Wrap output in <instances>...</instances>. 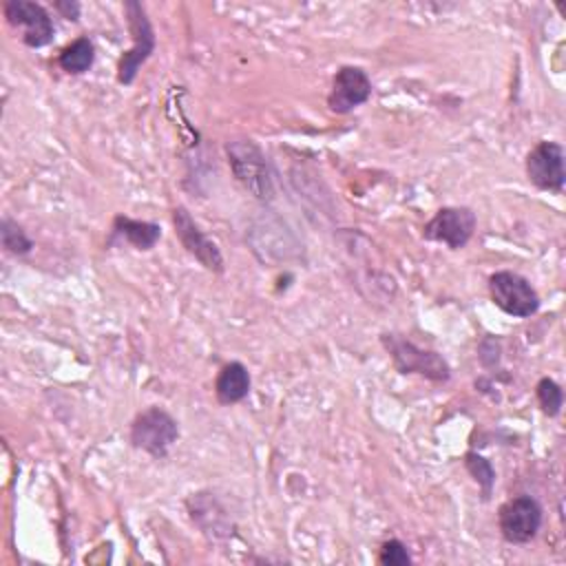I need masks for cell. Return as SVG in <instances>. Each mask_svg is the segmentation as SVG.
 <instances>
[{"label": "cell", "instance_id": "2e32d148", "mask_svg": "<svg viewBox=\"0 0 566 566\" xmlns=\"http://www.w3.org/2000/svg\"><path fill=\"white\" fill-rule=\"evenodd\" d=\"M537 391V400H539V407L546 416L555 418L559 411H562V402H564V394H562V387L553 380V378H542L535 387Z\"/></svg>", "mask_w": 566, "mask_h": 566}, {"label": "cell", "instance_id": "8992f818", "mask_svg": "<svg viewBox=\"0 0 566 566\" xmlns=\"http://www.w3.org/2000/svg\"><path fill=\"white\" fill-rule=\"evenodd\" d=\"M475 230V212L464 206L440 208L431 221L424 223L422 237L444 243L451 250H460L469 243Z\"/></svg>", "mask_w": 566, "mask_h": 566}, {"label": "cell", "instance_id": "7c38bea8", "mask_svg": "<svg viewBox=\"0 0 566 566\" xmlns=\"http://www.w3.org/2000/svg\"><path fill=\"white\" fill-rule=\"evenodd\" d=\"M250 391V374L241 363H228L221 367L214 380V394L221 405H234Z\"/></svg>", "mask_w": 566, "mask_h": 566}, {"label": "cell", "instance_id": "52a82bcc", "mask_svg": "<svg viewBox=\"0 0 566 566\" xmlns=\"http://www.w3.org/2000/svg\"><path fill=\"white\" fill-rule=\"evenodd\" d=\"M126 11H128V22H130V31H133V49H128L117 66V80L122 84H130L137 75V69L148 60V55L155 49V35L150 29V22L144 13V7L139 2H126Z\"/></svg>", "mask_w": 566, "mask_h": 566}, {"label": "cell", "instance_id": "4fadbf2b", "mask_svg": "<svg viewBox=\"0 0 566 566\" xmlns=\"http://www.w3.org/2000/svg\"><path fill=\"white\" fill-rule=\"evenodd\" d=\"M113 232L122 239H126L130 245H135L137 250H150L159 237H161V228L157 223L150 221H135L128 219L124 214H117L113 221Z\"/></svg>", "mask_w": 566, "mask_h": 566}, {"label": "cell", "instance_id": "ac0fdd59", "mask_svg": "<svg viewBox=\"0 0 566 566\" xmlns=\"http://www.w3.org/2000/svg\"><path fill=\"white\" fill-rule=\"evenodd\" d=\"M378 562L385 566H407V564H411V557L407 553V546L400 539H387L380 546Z\"/></svg>", "mask_w": 566, "mask_h": 566}, {"label": "cell", "instance_id": "5bb4252c", "mask_svg": "<svg viewBox=\"0 0 566 566\" xmlns=\"http://www.w3.org/2000/svg\"><path fill=\"white\" fill-rule=\"evenodd\" d=\"M95 57V49L93 42L88 38H77L75 42H71L57 57V64L62 66V71L80 75L84 71L91 69Z\"/></svg>", "mask_w": 566, "mask_h": 566}, {"label": "cell", "instance_id": "3957f363", "mask_svg": "<svg viewBox=\"0 0 566 566\" xmlns=\"http://www.w3.org/2000/svg\"><path fill=\"white\" fill-rule=\"evenodd\" d=\"M177 438H179L177 420L159 407H148L146 411H142L130 427L133 447L155 458H164L168 449L177 442Z\"/></svg>", "mask_w": 566, "mask_h": 566}, {"label": "cell", "instance_id": "ba28073f", "mask_svg": "<svg viewBox=\"0 0 566 566\" xmlns=\"http://www.w3.org/2000/svg\"><path fill=\"white\" fill-rule=\"evenodd\" d=\"M4 18L11 27L22 29V42L31 49L44 46L53 40V22L42 4L29 0L4 2Z\"/></svg>", "mask_w": 566, "mask_h": 566}, {"label": "cell", "instance_id": "9a60e30c", "mask_svg": "<svg viewBox=\"0 0 566 566\" xmlns=\"http://www.w3.org/2000/svg\"><path fill=\"white\" fill-rule=\"evenodd\" d=\"M464 464H467L469 473L475 478V482L482 486V497L489 500L491 489H493V484H495V471H493L491 462H489L486 458H482V455L469 451V453L464 455Z\"/></svg>", "mask_w": 566, "mask_h": 566}, {"label": "cell", "instance_id": "6da1fadb", "mask_svg": "<svg viewBox=\"0 0 566 566\" xmlns=\"http://www.w3.org/2000/svg\"><path fill=\"white\" fill-rule=\"evenodd\" d=\"M228 161L234 177L256 197L268 201L272 197V179L265 155L252 139H237L226 146Z\"/></svg>", "mask_w": 566, "mask_h": 566}, {"label": "cell", "instance_id": "30bf717a", "mask_svg": "<svg viewBox=\"0 0 566 566\" xmlns=\"http://www.w3.org/2000/svg\"><path fill=\"white\" fill-rule=\"evenodd\" d=\"M371 95V82L367 73L358 66H343L334 80H332V91L327 95V106L329 111L345 115L354 111L356 106L365 104Z\"/></svg>", "mask_w": 566, "mask_h": 566}, {"label": "cell", "instance_id": "e0dca14e", "mask_svg": "<svg viewBox=\"0 0 566 566\" xmlns=\"http://www.w3.org/2000/svg\"><path fill=\"white\" fill-rule=\"evenodd\" d=\"M2 245L13 254H27L33 243L18 223L4 219L2 221Z\"/></svg>", "mask_w": 566, "mask_h": 566}, {"label": "cell", "instance_id": "9c48e42d", "mask_svg": "<svg viewBox=\"0 0 566 566\" xmlns=\"http://www.w3.org/2000/svg\"><path fill=\"white\" fill-rule=\"evenodd\" d=\"M526 175L539 190L562 192L566 179L564 148L557 142H539L526 155Z\"/></svg>", "mask_w": 566, "mask_h": 566}, {"label": "cell", "instance_id": "277c9868", "mask_svg": "<svg viewBox=\"0 0 566 566\" xmlns=\"http://www.w3.org/2000/svg\"><path fill=\"white\" fill-rule=\"evenodd\" d=\"M491 301L509 316L526 318L539 310V296L535 287L517 272H495L489 279Z\"/></svg>", "mask_w": 566, "mask_h": 566}, {"label": "cell", "instance_id": "7a4b0ae2", "mask_svg": "<svg viewBox=\"0 0 566 566\" xmlns=\"http://www.w3.org/2000/svg\"><path fill=\"white\" fill-rule=\"evenodd\" d=\"M382 345L389 352L396 369L400 374H420L429 380L442 382L449 380L451 369L447 365V360L429 349H420L416 347L411 340L400 338L398 334H382Z\"/></svg>", "mask_w": 566, "mask_h": 566}, {"label": "cell", "instance_id": "8fae6325", "mask_svg": "<svg viewBox=\"0 0 566 566\" xmlns=\"http://www.w3.org/2000/svg\"><path fill=\"white\" fill-rule=\"evenodd\" d=\"M172 223H175V232L181 241V245L206 268L212 272H221L223 270V256L219 252V248L199 230V226L192 221L190 212L186 208H175L172 210Z\"/></svg>", "mask_w": 566, "mask_h": 566}, {"label": "cell", "instance_id": "d6986e66", "mask_svg": "<svg viewBox=\"0 0 566 566\" xmlns=\"http://www.w3.org/2000/svg\"><path fill=\"white\" fill-rule=\"evenodd\" d=\"M57 9H60L69 20H77V13H80V4H77V2H57Z\"/></svg>", "mask_w": 566, "mask_h": 566}, {"label": "cell", "instance_id": "5b68a950", "mask_svg": "<svg viewBox=\"0 0 566 566\" xmlns=\"http://www.w3.org/2000/svg\"><path fill=\"white\" fill-rule=\"evenodd\" d=\"M542 517L544 513L535 497L517 495L500 506V533L509 544H526L537 535Z\"/></svg>", "mask_w": 566, "mask_h": 566}]
</instances>
